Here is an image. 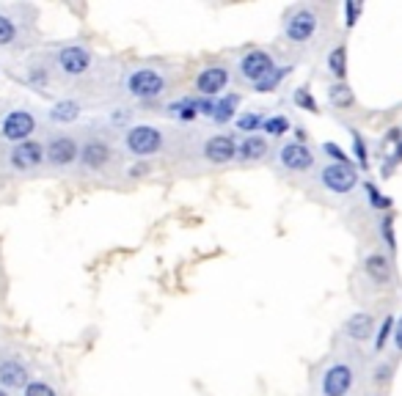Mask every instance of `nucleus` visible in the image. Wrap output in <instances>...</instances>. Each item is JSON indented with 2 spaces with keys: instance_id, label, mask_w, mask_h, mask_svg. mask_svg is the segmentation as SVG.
I'll list each match as a JSON object with an SVG mask.
<instances>
[{
  "instance_id": "nucleus-18",
  "label": "nucleus",
  "mask_w": 402,
  "mask_h": 396,
  "mask_svg": "<svg viewBox=\"0 0 402 396\" xmlns=\"http://www.w3.org/2000/svg\"><path fill=\"white\" fill-rule=\"evenodd\" d=\"M265 151H268V141L259 138V135H248L240 146V157L243 160H259V157H265Z\"/></svg>"
},
{
  "instance_id": "nucleus-26",
  "label": "nucleus",
  "mask_w": 402,
  "mask_h": 396,
  "mask_svg": "<svg viewBox=\"0 0 402 396\" xmlns=\"http://www.w3.org/2000/svg\"><path fill=\"white\" fill-rule=\"evenodd\" d=\"M25 396H55V391L47 382H28L25 385Z\"/></svg>"
},
{
  "instance_id": "nucleus-1",
  "label": "nucleus",
  "mask_w": 402,
  "mask_h": 396,
  "mask_svg": "<svg viewBox=\"0 0 402 396\" xmlns=\"http://www.w3.org/2000/svg\"><path fill=\"white\" fill-rule=\"evenodd\" d=\"M127 88H129V94L138 97V100H152V97H160V94H163L166 80H163V75L154 72V69H138L127 80Z\"/></svg>"
},
{
  "instance_id": "nucleus-10",
  "label": "nucleus",
  "mask_w": 402,
  "mask_h": 396,
  "mask_svg": "<svg viewBox=\"0 0 402 396\" xmlns=\"http://www.w3.org/2000/svg\"><path fill=\"white\" fill-rule=\"evenodd\" d=\"M88 53H85L83 47H64L61 53H58V66L64 69L66 75H83L85 69H88Z\"/></svg>"
},
{
  "instance_id": "nucleus-4",
  "label": "nucleus",
  "mask_w": 402,
  "mask_h": 396,
  "mask_svg": "<svg viewBox=\"0 0 402 396\" xmlns=\"http://www.w3.org/2000/svg\"><path fill=\"white\" fill-rule=\"evenodd\" d=\"M350 388H353V369L344 363L331 366L322 377V394L325 396H344Z\"/></svg>"
},
{
  "instance_id": "nucleus-3",
  "label": "nucleus",
  "mask_w": 402,
  "mask_h": 396,
  "mask_svg": "<svg viewBox=\"0 0 402 396\" xmlns=\"http://www.w3.org/2000/svg\"><path fill=\"white\" fill-rule=\"evenodd\" d=\"M356 182H359V173H356V168L353 166H328L322 171V185L328 190H334V193H350V190L356 188Z\"/></svg>"
},
{
  "instance_id": "nucleus-6",
  "label": "nucleus",
  "mask_w": 402,
  "mask_h": 396,
  "mask_svg": "<svg viewBox=\"0 0 402 396\" xmlns=\"http://www.w3.org/2000/svg\"><path fill=\"white\" fill-rule=\"evenodd\" d=\"M33 132V116L28 110H14L3 122V135L14 144H25V138Z\"/></svg>"
},
{
  "instance_id": "nucleus-21",
  "label": "nucleus",
  "mask_w": 402,
  "mask_h": 396,
  "mask_svg": "<svg viewBox=\"0 0 402 396\" xmlns=\"http://www.w3.org/2000/svg\"><path fill=\"white\" fill-rule=\"evenodd\" d=\"M328 69L337 75L339 80L347 75V50H344V47H337V50L328 55Z\"/></svg>"
},
{
  "instance_id": "nucleus-9",
  "label": "nucleus",
  "mask_w": 402,
  "mask_h": 396,
  "mask_svg": "<svg viewBox=\"0 0 402 396\" xmlns=\"http://www.w3.org/2000/svg\"><path fill=\"white\" fill-rule=\"evenodd\" d=\"M204 154H207V160H210V163L223 166V163L234 160L237 146H234V141L229 138V135H215V138H210V141L204 144Z\"/></svg>"
},
{
  "instance_id": "nucleus-8",
  "label": "nucleus",
  "mask_w": 402,
  "mask_h": 396,
  "mask_svg": "<svg viewBox=\"0 0 402 396\" xmlns=\"http://www.w3.org/2000/svg\"><path fill=\"white\" fill-rule=\"evenodd\" d=\"M278 157H281V163L290 168V171H309V168L314 166V154L303 146V144H290V146H284L278 151Z\"/></svg>"
},
{
  "instance_id": "nucleus-11",
  "label": "nucleus",
  "mask_w": 402,
  "mask_h": 396,
  "mask_svg": "<svg viewBox=\"0 0 402 396\" xmlns=\"http://www.w3.org/2000/svg\"><path fill=\"white\" fill-rule=\"evenodd\" d=\"M47 160L53 163V166H69V163H75V157L80 154L78 151V144L72 141V138H55L50 146H47Z\"/></svg>"
},
{
  "instance_id": "nucleus-5",
  "label": "nucleus",
  "mask_w": 402,
  "mask_h": 396,
  "mask_svg": "<svg viewBox=\"0 0 402 396\" xmlns=\"http://www.w3.org/2000/svg\"><path fill=\"white\" fill-rule=\"evenodd\" d=\"M314 31H317V17H314V11H309V9H300L295 11L290 22H287V36L292 39V42H309L312 36H314Z\"/></svg>"
},
{
  "instance_id": "nucleus-14",
  "label": "nucleus",
  "mask_w": 402,
  "mask_h": 396,
  "mask_svg": "<svg viewBox=\"0 0 402 396\" xmlns=\"http://www.w3.org/2000/svg\"><path fill=\"white\" fill-rule=\"evenodd\" d=\"M344 333L356 341H366L369 336L375 333V319L369 314H353L347 322H344Z\"/></svg>"
},
{
  "instance_id": "nucleus-22",
  "label": "nucleus",
  "mask_w": 402,
  "mask_h": 396,
  "mask_svg": "<svg viewBox=\"0 0 402 396\" xmlns=\"http://www.w3.org/2000/svg\"><path fill=\"white\" fill-rule=\"evenodd\" d=\"M234 107H237V97H223L221 102L215 105V113H212V119L218 122V124H223V122H229L234 116Z\"/></svg>"
},
{
  "instance_id": "nucleus-27",
  "label": "nucleus",
  "mask_w": 402,
  "mask_h": 396,
  "mask_svg": "<svg viewBox=\"0 0 402 396\" xmlns=\"http://www.w3.org/2000/svg\"><path fill=\"white\" fill-rule=\"evenodd\" d=\"M11 39H14V22L0 14V44H9Z\"/></svg>"
},
{
  "instance_id": "nucleus-37",
  "label": "nucleus",
  "mask_w": 402,
  "mask_h": 396,
  "mask_svg": "<svg viewBox=\"0 0 402 396\" xmlns=\"http://www.w3.org/2000/svg\"><path fill=\"white\" fill-rule=\"evenodd\" d=\"M0 396H6V394H3V391H0Z\"/></svg>"
},
{
  "instance_id": "nucleus-20",
  "label": "nucleus",
  "mask_w": 402,
  "mask_h": 396,
  "mask_svg": "<svg viewBox=\"0 0 402 396\" xmlns=\"http://www.w3.org/2000/svg\"><path fill=\"white\" fill-rule=\"evenodd\" d=\"M328 100H331V105H334V107H350V105L356 102V97H353L350 85H344V83L331 85V91H328Z\"/></svg>"
},
{
  "instance_id": "nucleus-36",
  "label": "nucleus",
  "mask_w": 402,
  "mask_h": 396,
  "mask_svg": "<svg viewBox=\"0 0 402 396\" xmlns=\"http://www.w3.org/2000/svg\"><path fill=\"white\" fill-rule=\"evenodd\" d=\"M400 160H402V144L397 146V157H394V163H400Z\"/></svg>"
},
{
  "instance_id": "nucleus-24",
  "label": "nucleus",
  "mask_w": 402,
  "mask_h": 396,
  "mask_svg": "<svg viewBox=\"0 0 402 396\" xmlns=\"http://www.w3.org/2000/svg\"><path fill=\"white\" fill-rule=\"evenodd\" d=\"M262 127H265V132H268V135L278 138V135H284V132L290 129V122H287L284 116H273V119H268V122H265Z\"/></svg>"
},
{
  "instance_id": "nucleus-19",
  "label": "nucleus",
  "mask_w": 402,
  "mask_h": 396,
  "mask_svg": "<svg viewBox=\"0 0 402 396\" xmlns=\"http://www.w3.org/2000/svg\"><path fill=\"white\" fill-rule=\"evenodd\" d=\"M80 116V105L72 102V100H66V102H58L53 110H50V119L53 122H61V124H66V122H75Z\"/></svg>"
},
{
  "instance_id": "nucleus-15",
  "label": "nucleus",
  "mask_w": 402,
  "mask_h": 396,
  "mask_svg": "<svg viewBox=\"0 0 402 396\" xmlns=\"http://www.w3.org/2000/svg\"><path fill=\"white\" fill-rule=\"evenodd\" d=\"M0 382L9 388H22V385H28V375L17 360H3L0 363Z\"/></svg>"
},
{
  "instance_id": "nucleus-25",
  "label": "nucleus",
  "mask_w": 402,
  "mask_h": 396,
  "mask_svg": "<svg viewBox=\"0 0 402 396\" xmlns=\"http://www.w3.org/2000/svg\"><path fill=\"white\" fill-rule=\"evenodd\" d=\"M366 193H369V204H372L375 209H388V207H391V198H388V196H381L375 185H366Z\"/></svg>"
},
{
  "instance_id": "nucleus-29",
  "label": "nucleus",
  "mask_w": 402,
  "mask_h": 396,
  "mask_svg": "<svg viewBox=\"0 0 402 396\" xmlns=\"http://www.w3.org/2000/svg\"><path fill=\"white\" fill-rule=\"evenodd\" d=\"M383 237H386V245L391 250H397V240H394V218H386L383 220Z\"/></svg>"
},
{
  "instance_id": "nucleus-23",
  "label": "nucleus",
  "mask_w": 402,
  "mask_h": 396,
  "mask_svg": "<svg viewBox=\"0 0 402 396\" xmlns=\"http://www.w3.org/2000/svg\"><path fill=\"white\" fill-rule=\"evenodd\" d=\"M287 72H290V69H273V72H270V75H265L254 88L259 91V94H262V91H273L275 85L284 80V75H287Z\"/></svg>"
},
{
  "instance_id": "nucleus-30",
  "label": "nucleus",
  "mask_w": 402,
  "mask_h": 396,
  "mask_svg": "<svg viewBox=\"0 0 402 396\" xmlns=\"http://www.w3.org/2000/svg\"><path fill=\"white\" fill-rule=\"evenodd\" d=\"M325 154H328V157H334V160H337L339 166H350V160H347V154H344V151H342V149L337 146V144H325Z\"/></svg>"
},
{
  "instance_id": "nucleus-34",
  "label": "nucleus",
  "mask_w": 402,
  "mask_h": 396,
  "mask_svg": "<svg viewBox=\"0 0 402 396\" xmlns=\"http://www.w3.org/2000/svg\"><path fill=\"white\" fill-rule=\"evenodd\" d=\"M359 11H361L359 3H347V6H344V14H347V28H353V25H356V20H359Z\"/></svg>"
},
{
  "instance_id": "nucleus-35",
  "label": "nucleus",
  "mask_w": 402,
  "mask_h": 396,
  "mask_svg": "<svg viewBox=\"0 0 402 396\" xmlns=\"http://www.w3.org/2000/svg\"><path fill=\"white\" fill-rule=\"evenodd\" d=\"M394 344H397V350L402 353V319L400 325H397V331H394Z\"/></svg>"
},
{
  "instance_id": "nucleus-13",
  "label": "nucleus",
  "mask_w": 402,
  "mask_h": 396,
  "mask_svg": "<svg viewBox=\"0 0 402 396\" xmlns=\"http://www.w3.org/2000/svg\"><path fill=\"white\" fill-rule=\"evenodd\" d=\"M226 80H229V72L223 69V66H210V69H204L201 75H199V80H196V85H199V91L201 94H218L223 85H226Z\"/></svg>"
},
{
  "instance_id": "nucleus-33",
  "label": "nucleus",
  "mask_w": 402,
  "mask_h": 396,
  "mask_svg": "<svg viewBox=\"0 0 402 396\" xmlns=\"http://www.w3.org/2000/svg\"><path fill=\"white\" fill-rule=\"evenodd\" d=\"M353 144H356V157H359L361 168L369 166V160H366V146H364V141L359 138V132H353Z\"/></svg>"
},
{
  "instance_id": "nucleus-2",
  "label": "nucleus",
  "mask_w": 402,
  "mask_h": 396,
  "mask_svg": "<svg viewBox=\"0 0 402 396\" xmlns=\"http://www.w3.org/2000/svg\"><path fill=\"white\" fill-rule=\"evenodd\" d=\"M163 144V138H160V132L154 129V127H132L127 132V146L132 154H138V157H147V154H154L157 149Z\"/></svg>"
},
{
  "instance_id": "nucleus-12",
  "label": "nucleus",
  "mask_w": 402,
  "mask_h": 396,
  "mask_svg": "<svg viewBox=\"0 0 402 396\" xmlns=\"http://www.w3.org/2000/svg\"><path fill=\"white\" fill-rule=\"evenodd\" d=\"M42 146L33 144V141H25V144H17V149L11 151V166L20 168V171H28V168H36L42 163Z\"/></svg>"
},
{
  "instance_id": "nucleus-17",
  "label": "nucleus",
  "mask_w": 402,
  "mask_h": 396,
  "mask_svg": "<svg viewBox=\"0 0 402 396\" xmlns=\"http://www.w3.org/2000/svg\"><path fill=\"white\" fill-rule=\"evenodd\" d=\"M80 157H83V163L88 168H102L110 160V149L105 144H100V141H91V144H85Z\"/></svg>"
},
{
  "instance_id": "nucleus-28",
  "label": "nucleus",
  "mask_w": 402,
  "mask_h": 396,
  "mask_svg": "<svg viewBox=\"0 0 402 396\" xmlns=\"http://www.w3.org/2000/svg\"><path fill=\"white\" fill-rule=\"evenodd\" d=\"M295 102L300 105V107H306V110H312V113H317V102L312 100V94H309L306 88H300V91H295Z\"/></svg>"
},
{
  "instance_id": "nucleus-7",
  "label": "nucleus",
  "mask_w": 402,
  "mask_h": 396,
  "mask_svg": "<svg viewBox=\"0 0 402 396\" xmlns=\"http://www.w3.org/2000/svg\"><path fill=\"white\" fill-rule=\"evenodd\" d=\"M275 66H273V58L268 55V53H262V50H254V53H248L243 63H240V72H243V77H248V80H254L259 83L265 75H270Z\"/></svg>"
},
{
  "instance_id": "nucleus-31",
  "label": "nucleus",
  "mask_w": 402,
  "mask_h": 396,
  "mask_svg": "<svg viewBox=\"0 0 402 396\" xmlns=\"http://www.w3.org/2000/svg\"><path fill=\"white\" fill-rule=\"evenodd\" d=\"M391 328H394V319H391V316H386V319H383V328L378 331V341H375V347H378V350L386 347V338H388V333H391Z\"/></svg>"
},
{
  "instance_id": "nucleus-32",
  "label": "nucleus",
  "mask_w": 402,
  "mask_h": 396,
  "mask_svg": "<svg viewBox=\"0 0 402 396\" xmlns=\"http://www.w3.org/2000/svg\"><path fill=\"white\" fill-rule=\"evenodd\" d=\"M262 116H240V129L243 132H254L256 127H262Z\"/></svg>"
},
{
  "instance_id": "nucleus-16",
  "label": "nucleus",
  "mask_w": 402,
  "mask_h": 396,
  "mask_svg": "<svg viewBox=\"0 0 402 396\" xmlns=\"http://www.w3.org/2000/svg\"><path fill=\"white\" fill-rule=\"evenodd\" d=\"M364 270H366V275H369L375 284H386V281L391 278V264H388V259L381 256V253H372V256L366 259Z\"/></svg>"
}]
</instances>
